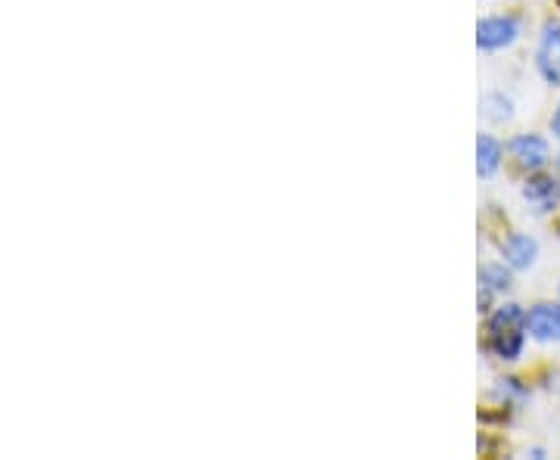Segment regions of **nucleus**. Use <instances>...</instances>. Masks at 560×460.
<instances>
[{
  "mask_svg": "<svg viewBox=\"0 0 560 460\" xmlns=\"http://www.w3.org/2000/svg\"><path fill=\"white\" fill-rule=\"evenodd\" d=\"M521 35L523 25L517 16H482L477 22V47L486 54H495V50L517 44Z\"/></svg>",
  "mask_w": 560,
  "mask_h": 460,
  "instance_id": "1",
  "label": "nucleus"
},
{
  "mask_svg": "<svg viewBox=\"0 0 560 460\" xmlns=\"http://www.w3.org/2000/svg\"><path fill=\"white\" fill-rule=\"evenodd\" d=\"M536 69L551 87H560V22L548 20L541 28L539 50H536Z\"/></svg>",
  "mask_w": 560,
  "mask_h": 460,
  "instance_id": "2",
  "label": "nucleus"
},
{
  "mask_svg": "<svg viewBox=\"0 0 560 460\" xmlns=\"http://www.w3.org/2000/svg\"><path fill=\"white\" fill-rule=\"evenodd\" d=\"M511 156H514V165H517V168L536 175V172H541V168L551 162V146H548V141L539 138V134H517V138L511 141Z\"/></svg>",
  "mask_w": 560,
  "mask_h": 460,
  "instance_id": "3",
  "label": "nucleus"
},
{
  "mask_svg": "<svg viewBox=\"0 0 560 460\" xmlns=\"http://www.w3.org/2000/svg\"><path fill=\"white\" fill-rule=\"evenodd\" d=\"M526 333L536 342H560V305L539 302L526 311Z\"/></svg>",
  "mask_w": 560,
  "mask_h": 460,
  "instance_id": "4",
  "label": "nucleus"
},
{
  "mask_svg": "<svg viewBox=\"0 0 560 460\" xmlns=\"http://www.w3.org/2000/svg\"><path fill=\"white\" fill-rule=\"evenodd\" d=\"M523 200L536 212V215H548L560 205V180L551 175H533L523 184Z\"/></svg>",
  "mask_w": 560,
  "mask_h": 460,
  "instance_id": "5",
  "label": "nucleus"
},
{
  "mask_svg": "<svg viewBox=\"0 0 560 460\" xmlns=\"http://www.w3.org/2000/svg\"><path fill=\"white\" fill-rule=\"evenodd\" d=\"M511 264L508 261H492L480 268V311H489V302L511 290Z\"/></svg>",
  "mask_w": 560,
  "mask_h": 460,
  "instance_id": "6",
  "label": "nucleus"
},
{
  "mask_svg": "<svg viewBox=\"0 0 560 460\" xmlns=\"http://www.w3.org/2000/svg\"><path fill=\"white\" fill-rule=\"evenodd\" d=\"M501 259L508 261L514 271H529L536 259H539V243L529 234H511L501 243Z\"/></svg>",
  "mask_w": 560,
  "mask_h": 460,
  "instance_id": "7",
  "label": "nucleus"
},
{
  "mask_svg": "<svg viewBox=\"0 0 560 460\" xmlns=\"http://www.w3.org/2000/svg\"><path fill=\"white\" fill-rule=\"evenodd\" d=\"M523 345H526V327L489 333V352L499 361H517L523 355Z\"/></svg>",
  "mask_w": 560,
  "mask_h": 460,
  "instance_id": "8",
  "label": "nucleus"
},
{
  "mask_svg": "<svg viewBox=\"0 0 560 460\" xmlns=\"http://www.w3.org/2000/svg\"><path fill=\"white\" fill-rule=\"evenodd\" d=\"M501 160H504L501 143L492 134H480L477 138V175L480 178H492L501 168Z\"/></svg>",
  "mask_w": 560,
  "mask_h": 460,
  "instance_id": "9",
  "label": "nucleus"
},
{
  "mask_svg": "<svg viewBox=\"0 0 560 460\" xmlns=\"http://www.w3.org/2000/svg\"><path fill=\"white\" fill-rule=\"evenodd\" d=\"M482 119L492 121V125H504V121L514 119V101L501 91H489L480 103Z\"/></svg>",
  "mask_w": 560,
  "mask_h": 460,
  "instance_id": "10",
  "label": "nucleus"
},
{
  "mask_svg": "<svg viewBox=\"0 0 560 460\" xmlns=\"http://www.w3.org/2000/svg\"><path fill=\"white\" fill-rule=\"evenodd\" d=\"M517 327H526V311H523L521 305H514V302L499 305L492 311V318H489V333H495V330H517Z\"/></svg>",
  "mask_w": 560,
  "mask_h": 460,
  "instance_id": "11",
  "label": "nucleus"
},
{
  "mask_svg": "<svg viewBox=\"0 0 560 460\" xmlns=\"http://www.w3.org/2000/svg\"><path fill=\"white\" fill-rule=\"evenodd\" d=\"M495 399L501 404H523L526 401V386L521 380H514V377H508V380H499L495 386Z\"/></svg>",
  "mask_w": 560,
  "mask_h": 460,
  "instance_id": "12",
  "label": "nucleus"
},
{
  "mask_svg": "<svg viewBox=\"0 0 560 460\" xmlns=\"http://www.w3.org/2000/svg\"><path fill=\"white\" fill-rule=\"evenodd\" d=\"M551 134L560 141V106L555 109V116H551Z\"/></svg>",
  "mask_w": 560,
  "mask_h": 460,
  "instance_id": "13",
  "label": "nucleus"
}]
</instances>
